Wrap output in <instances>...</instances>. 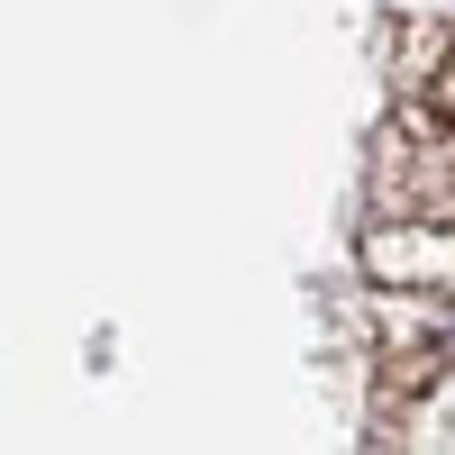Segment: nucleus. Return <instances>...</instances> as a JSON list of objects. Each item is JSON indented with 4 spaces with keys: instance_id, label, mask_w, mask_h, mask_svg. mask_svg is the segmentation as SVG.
Returning a JSON list of instances; mask_svg holds the SVG:
<instances>
[{
    "instance_id": "obj_1",
    "label": "nucleus",
    "mask_w": 455,
    "mask_h": 455,
    "mask_svg": "<svg viewBox=\"0 0 455 455\" xmlns=\"http://www.w3.org/2000/svg\"><path fill=\"white\" fill-rule=\"evenodd\" d=\"M373 328H383V364H392L401 392L455 373V283H446V291H392V283H383Z\"/></svg>"
}]
</instances>
